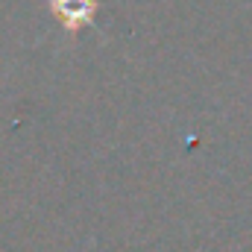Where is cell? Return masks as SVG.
Returning <instances> with one entry per match:
<instances>
[{
  "instance_id": "6da1fadb",
  "label": "cell",
  "mask_w": 252,
  "mask_h": 252,
  "mask_svg": "<svg viewBox=\"0 0 252 252\" xmlns=\"http://www.w3.org/2000/svg\"><path fill=\"white\" fill-rule=\"evenodd\" d=\"M56 6H59L62 18L70 27L85 24V21L91 18V12H94V3H91V0H56Z\"/></svg>"
}]
</instances>
